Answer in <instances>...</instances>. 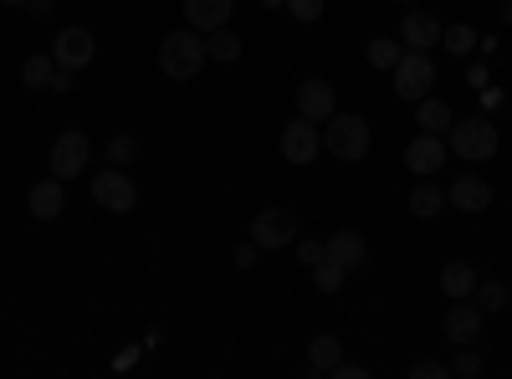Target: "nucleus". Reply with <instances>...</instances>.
<instances>
[{
	"label": "nucleus",
	"mask_w": 512,
	"mask_h": 379,
	"mask_svg": "<svg viewBox=\"0 0 512 379\" xmlns=\"http://www.w3.org/2000/svg\"><path fill=\"white\" fill-rule=\"evenodd\" d=\"M446 154H451V144H446V134H415L410 144H405V170L410 175H441V164H446Z\"/></svg>",
	"instance_id": "nucleus-9"
},
{
	"label": "nucleus",
	"mask_w": 512,
	"mask_h": 379,
	"mask_svg": "<svg viewBox=\"0 0 512 379\" xmlns=\"http://www.w3.org/2000/svg\"><path fill=\"white\" fill-rule=\"evenodd\" d=\"M451 374H456V379H477V374H482V354H477L472 344H461L456 359H451Z\"/></svg>",
	"instance_id": "nucleus-29"
},
{
	"label": "nucleus",
	"mask_w": 512,
	"mask_h": 379,
	"mask_svg": "<svg viewBox=\"0 0 512 379\" xmlns=\"http://www.w3.org/2000/svg\"><path fill=\"white\" fill-rule=\"evenodd\" d=\"M441 47H446L451 57H466V52H477V31H472V26H446V31H441Z\"/></svg>",
	"instance_id": "nucleus-27"
},
{
	"label": "nucleus",
	"mask_w": 512,
	"mask_h": 379,
	"mask_svg": "<svg viewBox=\"0 0 512 379\" xmlns=\"http://www.w3.org/2000/svg\"><path fill=\"white\" fill-rule=\"evenodd\" d=\"M441 21L436 16H425V11H410V16H400V41L410 52H431V47H441Z\"/></svg>",
	"instance_id": "nucleus-14"
},
{
	"label": "nucleus",
	"mask_w": 512,
	"mask_h": 379,
	"mask_svg": "<svg viewBox=\"0 0 512 379\" xmlns=\"http://www.w3.org/2000/svg\"><path fill=\"white\" fill-rule=\"evenodd\" d=\"M507 98H502V88H482V113H497Z\"/></svg>",
	"instance_id": "nucleus-35"
},
{
	"label": "nucleus",
	"mask_w": 512,
	"mask_h": 379,
	"mask_svg": "<svg viewBox=\"0 0 512 379\" xmlns=\"http://www.w3.org/2000/svg\"><path fill=\"white\" fill-rule=\"evenodd\" d=\"M446 205H456V210H487L492 205V185L482 180V175H461V180H451V190H446Z\"/></svg>",
	"instance_id": "nucleus-17"
},
{
	"label": "nucleus",
	"mask_w": 512,
	"mask_h": 379,
	"mask_svg": "<svg viewBox=\"0 0 512 379\" xmlns=\"http://www.w3.org/2000/svg\"><path fill=\"white\" fill-rule=\"evenodd\" d=\"M52 57H57V67L82 72V67H93L98 41H93V31H88V26H62V31H57V41H52Z\"/></svg>",
	"instance_id": "nucleus-8"
},
{
	"label": "nucleus",
	"mask_w": 512,
	"mask_h": 379,
	"mask_svg": "<svg viewBox=\"0 0 512 379\" xmlns=\"http://www.w3.org/2000/svg\"><path fill=\"white\" fill-rule=\"evenodd\" d=\"M338 364H344V344H338V333H318V339L308 344V369L313 374H333Z\"/></svg>",
	"instance_id": "nucleus-19"
},
{
	"label": "nucleus",
	"mask_w": 512,
	"mask_h": 379,
	"mask_svg": "<svg viewBox=\"0 0 512 379\" xmlns=\"http://www.w3.org/2000/svg\"><path fill=\"white\" fill-rule=\"evenodd\" d=\"M93 200L108 210V216H128V210L139 205V185L128 180L118 164H108V170H98L93 175Z\"/></svg>",
	"instance_id": "nucleus-5"
},
{
	"label": "nucleus",
	"mask_w": 512,
	"mask_h": 379,
	"mask_svg": "<svg viewBox=\"0 0 512 379\" xmlns=\"http://www.w3.org/2000/svg\"><path fill=\"white\" fill-rule=\"evenodd\" d=\"M451 374V364H441V359H415L410 364V379H446Z\"/></svg>",
	"instance_id": "nucleus-30"
},
{
	"label": "nucleus",
	"mask_w": 512,
	"mask_h": 379,
	"mask_svg": "<svg viewBox=\"0 0 512 379\" xmlns=\"http://www.w3.org/2000/svg\"><path fill=\"white\" fill-rule=\"evenodd\" d=\"M26 210H31V221H57L62 210H67V190H62V180H57V175H52V180H36L31 195H26Z\"/></svg>",
	"instance_id": "nucleus-15"
},
{
	"label": "nucleus",
	"mask_w": 512,
	"mask_h": 379,
	"mask_svg": "<svg viewBox=\"0 0 512 379\" xmlns=\"http://www.w3.org/2000/svg\"><path fill=\"white\" fill-rule=\"evenodd\" d=\"M502 21H507V31H512V0H507V6H502Z\"/></svg>",
	"instance_id": "nucleus-39"
},
{
	"label": "nucleus",
	"mask_w": 512,
	"mask_h": 379,
	"mask_svg": "<svg viewBox=\"0 0 512 379\" xmlns=\"http://www.w3.org/2000/svg\"><path fill=\"white\" fill-rule=\"evenodd\" d=\"M52 72H57V57L52 52H36V57H26L21 62V82H26V88H52Z\"/></svg>",
	"instance_id": "nucleus-24"
},
{
	"label": "nucleus",
	"mask_w": 512,
	"mask_h": 379,
	"mask_svg": "<svg viewBox=\"0 0 512 379\" xmlns=\"http://www.w3.org/2000/svg\"><path fill=\"white\" fill-rule=\"evenodd\" d=\"M0 6H11V11H26V0H0Z\"/></svg>",
	"instance_id": "nucleus-38"
},
{
	"label": "nucleus",
	"mask_w": 512,
	"mask_h": 379,
	"mask_svg": "<svg viewBox=\"0 0 512 379\" xmlns=\"http://www.w3.org/2000/svg\"><path fill=\"white\" fill-rule=\"evenodd\" d=\"M415 123L425 134H446L451 123H456V113H451V103H441V98H420L415 103Z\"/></svg>",
	"instance_id": "nucleus-21"
},
{
	"label": "nucleus",
	"mask_w": 512,
	"mask_h": 379,
	"mask_svg": "<svg viewBox=\"0 0 512 379\" xmlns=\"http://www.w3.org/2000/svg\"><path fill=\"white\" fill-rule=\"evenodd\" d=\"M262 6H267V11H282V6H287V0H262Z\"/></svg>",
	"instance_id": "nucleus-40"
},
{
	"label": "nucleus",
	"mask_w": 512,
	"mask_h": 379,
	"mask_svg": "<svg viewBox=\"0 0 512 379\" xmlns=\"http://www.w3.org/2000/svg\"><path fill=\"white\" fill-rule=\"evenodd\" d=\"M72 77H77L72 67H57L52 72V93H72Z\"/></svg>",
	"instance_id": "nucleus-34"
},
{
	"label": "nucleus",
	"mask_w": 512,
	"mask_h": 379,
	"mask_svg": "<svg viewBox=\"0 0 512 379\" xmlns=\"http://www.w3.org/2000/svg\"><path fill=\"white\" fill-rule=\"evenodd\" d=\"M52 6H57V0H26L31 16H52Z\"/></svg>",
	"instance_id": "nucleus-37"
},
{
	"label": "nucleus",
	"mask_w": 512,
	"mask_h": 379,
	"mask_svg": "<svg viewBox=\"0 0 512 379\" xmlns=\"http://www.w3.org/2000/svg\"><path fill=\"white\" fill-rule=\"evenodd\" d=\"M333 379H369V369H364V364H338Z\"/></svg>",
	"instance_id": "nucleus-36"
},
{
	"label": "nucleus",
	"mask_w": 512,
	"mask_h": 379,
	"mask_svg": "<svg viewBox=\"0 0 512 379\" xmlns=\"http://www.w3.org/2000/svg\"><path fill=\"white\" fill-rule=\"evenodd\" d=\"M477 267L472 262H446L441 267V292H446V298L456 303V298H472V292H477Z\"/></svg>",
	"instance_id": "nucleus-18"
},
{
	"label": "nucleus",
	"mask_w": 512,
	"mask_h": 379,
	"mask_svg": "<svg viewBox=\"0 0 512 379\" xmlns=\"http://www.w3.org/2000/svg\"><path fill=\"white\" fill-rule=\"evenodd\" d=\"M236 57H241V36H236L231 26H221V31H210V36H205V62L231 67Z\"/></svg>",
	"instance_id": "nucleus-22"
},
{
	"label": "nucleus",
	"mask_w": 512,
	"mask_h": 379,
	"mask_svg": "<svg viewBox=\"0 0 512 379\" xmlns=\"http://www.w3.org/2000/svg\"><path fill=\"white\" fill-rule=\"evenodd\" d=\"M446 144H451V154L482 164V159H492L502 149V134H497V123L487 113H477V118H456L451 129H446Z\"/></svg>",
	"instance_id": "nucleus-2"
},
{
	"label": "nucleus",
	"mask_w": 512,
	"mask_h": 379,
	"mask_svg": "<svg viewBox=\"0 0 512 379\" xmlns=\"http://www.w3.org/2000/svg\"><path fill=\"white\" fill-rule=\"evenodd\" d=\"M390 82H395V98L420 103V98H431V88H436V62L425 57V52H410V47H405V57L395 62Z\"/></svg>",
	"instance_id": "nucleus-4"
},
{
	"label": "nucleus",
	"mask_w": 512,
	"mask_h": 379,
	"mask_svg": "<svg viewBox=\"0 0 512 379\" xmlns=\"http://www.w3.org/2000/svg\"><path fill=\"white\" fill-rule=\"evenodd\" d=\"M256 251H262V246H256V241H246V246H236V267H256Z\"/></svg>",
	"instance_id": "nucleus-33"
},
{
	"label": "nucleus",
	"mask_w": 512,
	"mask_h": 379,
	"mask_svg": "<svg viewBox=\"0 0 512 379\" xmlns=\"http://www.w3.org/2000/svg\"><path fill=\"white\" fill-rule=\"evenodd\" d=\"M297 113L313 118V123H328V118L338 113V93H333V82H323V77L297 82Z\"/></svg>",
	"instance_id": "nucleus-12"
},
{
	"label": "nucleus",
	"mask_w": 512,
	"mask_h": 379,
	"mask_svg": "<svg viewBox=\"0 0 512 379\" xmlns=\"http://www.w3.org/2000/svg\"><path fill=\"white\" fill-rule=\"evenodd\" d=\"M318 154H323V129H318L313 118L297 113L287 129H282V159L287 164H313Z\"/></svg>",
	"instance_id": "nucleus-7"
},
{
	"label": "nucleus",
	"mask_w": 512,
	"mask_h": 379,
	"mask_svg": "<svg viewBox=\"0 0 512 379\" xmlns=\"http://www.w3.org/2000/svg\"><path fill=\"white\" fill-rule=\"evenodd\" d=\"M292 236H297V216H287V210H256L251 241L262 251H282V246H292Z\"/></svg>",
	"instance_id": "nucleus-10"
},
{
	"label": "nucleus",
	"mask_w": 512,
	"mask_h": 379,
	"mask_svg": "<svg viewBox=\"0 0 512 379\" xmlns=\"http://www.w3.org/2000/svg\"><path fill=\"white\" fill-rule=\"evenodd\" d=\"M231 16H236V0H185V26H195L200 36L231 26Z\"/></svg>",
	"instance_id": "nucleus-13"
},
{
	"label": "nucleus",
	"mask_w": 512,
	"mask_h": 379,
	"mask_svg": "<svg viewBox=\"0 0 512 379\" xmlns=\"http://www.w3.org/2000/svg\"><path fill=\"white\" fill-rule=\"evenodd\" d=\"M395 6H410V0H395Z\"/></svg>",
	"instance_id": "nucleus-41"
},
{
	"label": "nucleus",
	"mask_w": 512,
	"mask_h": 379,
	"mask_svg": "<svg viewBox=\"0 0 512 379\" xmlns=\"http://www.w3.org/2000/svg\"><path fill=\"white\" fill-rule=\"evenodd\" d=\"M287 11L303 21V26H313V21L323 16V0H287Z\"/></svg>",
	"instance_id": "nucleus-31"
},
{
	"label": "nucleus",
	"mask_w": 512,
	"mask_h": 379,
	"mask_svg": "<svg viewBox=\"0 0 512 379\" xmlns=\"http://www.w3.org/2000/svg\"><path fill=\"white\" fill-rule=\"evenodd\" d=\"M472 303H477L482 313H502V308H512V287H502V282H477Z\"/></svg>",
	"instance_id": "nucleus-25"
},
{
	"label": "nucleus",
	"mask_w": 512,
	"mask_h": 379,
	"mask_svg": "<svg viewBox=\"0 0 512 379\" xmlns=\"http://www.w3.org/2000/svg\"><path fill=\"white\" fill-rule=\"evenodd\" d=\"M344 282H349V267H338L333 257H323V262L313 267V287H318V292H338Z\"/></svg>",
	"instance_id": "nucleus-26"
},
{
	"label": "nucleus",
	"mask_w": 512,
	"mask_h": 379,
	"mask_svg": "<svg viewBox=\"0 0 512 379\" xmlns=\"http://www.w3.org/2000/svg\"><path fill=\"white\" fill-rule=\"evenodd\" d=\"M323 251H328L338 267H349V272H359V267L369 262V241H364L359 231H333V236L323 241Z\"/></svg>",
	"instance_id": "nucleus-16"
},
{
	"label": "nucleus",
	"mask_w": 512,
	"mask_h": 379,
	"mask_svg": "<svg viewBox=\"0 0 512 379\" xmlns=\"http://www.w3.org/2000/svg\"><path fill=\"white\" fill-rule=\"evenodd\" d=\"M364 57H369V67H374V72H395V62L405 57V41H395V36H374Z\"/></svg>",
	"instance_id": "nucleus-23"
},
{
	"label": "nucleus",
	"mask_w": 512,
	"mask_h": 379,
	"mask_svg": "<svg viewBox=\"0 0 512 379\" xmlns=\"http://www.w3.org/2000/svg\"><path fill=\"white\" fill-rule=\"evenodd\" d=\"M369 144H374V134H369V118H359V113H333L328 123H323V149L333 154V159H364L369 154Z\"/></svg>",
	"instance_id": "nucleus-3"
},
{
	"label": "nucleus",
	"mask_w": 512,
	"mask_h": 379,
	"mask_svg": "<svg viewBox=\"0 0 512 379\" xmlns=\"http://www.w3.org/2000/svg\"><path fill=\"white\" fill-rule=\"evenodd\" d=\"M323 257H328L323 241H297V262H303V267H318Z\"/></svg>",
	"instance_id": "nucleus-32"
},
{
	"label": "nucleus",
	"mask_w": 512,
	"mask_h": 379,
	"mask_svg": "<svg viewBox=\"0 0 512 379\" xmlns=\"http://www.w3.org/2000/svg\"><path fill=\"white\" fill-rule=\"evenodd\" d=\"M200 67H205V36L195 26H180L159 41V72L169 82H190Z\"/></svg>",
	"instance_id": "nucleus-1"
},
{
	"label": "nucleus",
	"mask_w": 512,
	"mask_h": 379,
	"mask_svg": "<svg viewBox=\"0 0 512 379\" xmlns=\"http://www.w3.org/2000/svg\"><path fill=\"white\" fill-rule=\"evenodd\" d=\"M441 205H446V190H441L431 175H425V180L410 190V216H415V221H431V216H441Z\"/></svg>",
	"instance_id": "nucleus-20"
},
{
	"label": "nucleus",
	"mask_w": 512,
	"mask_h": 379,
	"mask_svg": "<svg viewBox=\"0 0 512 379\" xmlns=\"http://www.w3.org/2000/svg\"><path fill=\"white\" fill-rule=\"evenodd\" d=\"M482 318H487V313H482L472 298H456V303L446 308V344H456V349H461V344H477V339H482Z\"/></svg>",
	"instance_id": "nucleus-11"
},
{
	"label": "nucleus",
	"mask_w": 512,
	"mask_h": 379,
	"mask_svg": "<svg viewBox=\"0 0 512 379\" xmlns=\"http://www.w3.org/2000/svg\"><path fill=\"white\" fill-rule=\"evenodd\" d=\"M88 159H93V144L82 129H67L52 139V175L57 180H77L82 170H88Z\"/></svg>",
	"instance_id": "nucleus-6"
},
{
	"label": "nucleus",
	"mask_w": 512,
	"mask_h": 379,
	"mask_svg": "<svg viewBox=\"0 0 512 379\" xmlns=\"http://www.w3.org/2000/svg\"><path fill=\"white\" fill-rule=\"evenodd\" d=\"M134 159H139V139L134 134L108 139V164H118V170H123V164H134Z\"/></svg>",
	"instance_id": "nucleus-28"
}]
</instances>
